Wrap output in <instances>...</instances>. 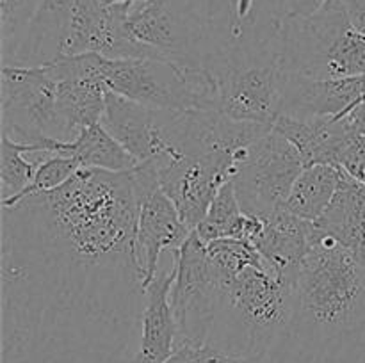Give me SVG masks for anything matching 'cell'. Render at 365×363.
Wrapping results in <instances>:
<instances>
[{"label": "cell", "mask_w": 365, "mask_h": 363, "mask_svg": "<svg viewBox=\"0 0 365 363\" xmlns=\"http://www.w3.org/2000/svg\"><path fill=\"white\" fill-rule=\"evenodd\" d=\"M134 169H78L2 206L4 363H123L146 288Z\"/></svg>", "instance_id": "6da1fadb"}, {"label": "cell", "mask_w": 365, "mask_h": 363, "mask_svg": "<svg viewBox=\"0 0 365 363\" xmlns=\"http://www.w3.org/2000/svg\"><path fill=\"white\" fill-rule=\"evenodd\" d=\"M294 285L269 267H248L225 281L207 344L269 362L291 322Z\"/></svg>", "instance_id": "7a4b0ae2"}, {"label": "cell", "mask_w": 365, "mask_h": 363, "mask_svg": "<svg viewBox=\"0 0 365 363\" xmlns=\"http://www.w3.org/2000/svg\"><path fill=\"white\" fill-rule=\"evenodd\" d=\"M282 16L246 27L241 39L214 57L205 70L212 77L217 110L235 121L273 127L280 116L285 71L278 56Z\"/></svg>", "instance_id": "3957f363"}, {"label": "cell", "mask_w": 365, "mask_h": 363, "mask_svg": "<svg viewBox=\"0 0 365 363\" xmlns=\"http://www.w3.org/2000/svg\"><path fill=\"white\" fill-rule=\"evenodd\" d=\"M278 56L285 73L312 78L364 77L365 36L351 25L342 0H328L309 16H282Z\"/></svg>", "instance_id": "277c9868"}, {"label": "cell", "mask_w": 365, "mask_h": 363, "mask_svg": "<svg viewBox=\"0 0 365 363\" xmlns=\"http://www.w3.org/2000/svg\"><path fill=\"white\" fill-rule=\"evenodd\" d=\"M110 93L163 110H217V95L207 70H195L164 57H102Z\"/></svg>", "instance_id": "5b68a950"}, {"label": "cell", "mask_w": 365, "mask_h": 363, "mask_svg": "<svg viewBox=\"0 0 365 363\" xmlns=\"http://www.w3.org/2000/svg\"><path fill=\"white\" fill-rule=\"evenodd\" d=\"M0 73L2 134L24 144L29 155H46L50 139L64 141L57 110V78L52 66L4 64Z\"/></svg>", "instance_id": "8992f818"}, {"label": "cell", "mask_w": 365, "mask_h": 363, "mask_svg": "<svg viewBox=\"0 0 365 363\" xmlns=\"http://www.w3.org/2000/svg\"><path fill=\"white\" fill-rule=\"evenodd\" d=\"M303 167L294 144L274 127L267 130L239 152L232 182L242 210L264 219L284 209Z\"/></svg>", "instance_id": "52a82bcc"}, {"label": "cell", "mask_w": 365, "mask_h": 363, "mask_svg": "<svg viewBox=\"0 0 365 363\" xmlns=\"http://www.w3.org/2000/svg\"><path fill=\"white\" fill-rule=\"evenodd\" d=\"M170 301L178 327V344H207L223 295L225 280L207 255V246L192 231L175 253Z\"/></svg>", "instance_id": "ba28073f"}, {"label": "cell", "mask_w": 365, "mask_h": 363, "mask_svg": "<svg viewBox=\"0 0 365 363\" xmlns=\"http://www.w3.org/2000/svg\"><path fill=\"white\" fill-rule=\"evenodd\" d=\"M237 159L239 153L234 152H210L171 160H152L159 173L160 189L173 201L191 231L207 216L220 189L234 178Z\"/></svg>", "instance_id": "9c48e42d"}, {"label": "cell", "mask_w": 365, "mask_h": 363, "mask_svg": "<svg viewBox=\"0 0 365 363\" xmlns=\"http://www.w3.org/2000/svg\"><path fill=\"white\" fill-rule=\"evenodd\" d=\"M57 78V110L64 141L102 121L109 88L102 73V56L82 53L50 63Z\"/></svg>", "instance_id": "30bf717a"}, {"label": "cell", "mask_w": 365, "mask_h": 363, "mask_svg": "<svg viewBox=\"0 0 365 363\" xmlns=\"http://www.w3.org/2000/svg\"><path fill=\"white\" fill-rule=\"evenodd\" d=\"M192 231L185 226L160 185L139 191V214L135 224V253L143 269L145 288L157 278L163 251H178Z\"/></svg>", "instance_id": "8fae6325"}, {"label": "cell", "mask_w": 365, "mask_h": 363, "mask_svg": "<svg viewBox=\"0 0 365 363\" xmlns=\"http://www.w3.org/2000/svg\"><path fill=\"white\" fill-rule=\"evenodd\" d=\"M365 96L364 77L312 78L285 73L282 85L280 116L342 117Z\"/></svg>", "instance_id": "7c38bea8"}, {"label": "cell", "mask_w": 365, "mask_h": 363, "mask_svg": "<svg viewBox=\"0 0 365 363\" xmlns=\"http://www.w3.org/2000/svg\"><path fill=\"white\" fill-rule=\"evenodd\" d=\"M168 114L170 110L152 109L109 91L100 123L143 164L163 153V130Z\"/></svg>", "instance_id": "4fadbf2b"}, {"label": "cell", "mask_w": 365, "mask_h": 363, "mask_svg": "<svg viewBox=\"0 0 365 363\" xmlns=\"http://www.w3.org/2000/svg\"><path fill=\"white\" fill-rule=\"evenodd\" d=\"M260 221L262 228L252 238V244L274 274L296 281L299 267L316 241V224L285 209L277 210Z\"/></svg>", "instance_id": "5bb4252c"}, {"label": "cell", "mask_w": 365, "mask_h": 363, "mask_svg": "<svg viewBox=\"0 0 365 363\" xmlns=\"http://www.w3.org/2000/svg\"><path fill=\"white\" fill-rule=\"evenodd\" d=\"M175 270L157 274L146 287L141 331L134 352L123 363H168L178 344V327L171 308L170 292Z\"/></svg>", "instance_id": "9a60e30c"}, {"label": "cell", "mask_w": 365, "mask_h": 363, "mask_svg": "<svg viewBox=\"0 0 365 363\" xmlns=\"http://www.w3.org/2000/svg\"><path fill=\"white\" fill-rule=\"evenodd\" d=\"M70 23L71 0H43L6 64L45 66L64 59L70 41Z\"/></svg>", "instance_id": "2e32d148"}, {"label": "cell", "mask_w": 365, "mask_h": 363, "mask_svg": "<svg viewBox=\"0 0 365 363\" xmlns=\"http://www.w3.org/2000/svg\"><path fill=\"white\" fill-rule=\"evenodd\" d=\"M314 224L365 265V185L362 182L346 169L342 171L334 199Z\"/></svg>", "instance_id": "e0dca14e"}, {"label": "cell", "mask_w": 365, "mask_h": 363, "mask_svg": "<svg viewBox=\"0 0 365 363\" xmlns=\"http://www.w3.org/2000/svg\"><path fill=\"white\" fill-rule=\"evenodd\" d=\"M294 144L305 166L312 164H341L342 153L356 137L346 130L341 117H298L278 116L273 125Z\"/></svg>", "instance_id": "ac0fdd59"}, {"label": "cell", "mask_w": 365, "mask_h": 363, "mask_svg": "<svg viewBox=\"0 0 365 363\" xmlns=\"http://www.w3.org/2000/svg\"><path fill=\"white\" fill-rule=\"evenodd\" d=\"M53 155L73 157L81 164V169H102L113 173L130 171L139 164L102 123L82 128L70 142L57 141Z\"/></svg>", "instance_id": "d6986e66"}, {"label": "cell", "mask_w": 365, "mask_h": 363, "mask_svg": "<svg viewBox=\"0 0 365 363\" xmlns=\"http://www.w3.org/2000/svg\"><path fill=\"white\" fill-rule=\"evenodd\" d=\"M341 164H312L305 166L296 178L284 209L302 219L316 223L334 199L341 184Z\"/></svg>", "instance_id": "ffe728a7"}, {"label": "cell", "mask_w": 365, "mask_h": 363, "mask_svg": "<svg viewBox=\"0 0 365 363\" xmlns=\"http://www.w3.org/2000/svg\"><path fill=\"white\" fill-rule=\"evenodd\" d=\"M260 228H262V221L242 210L235 194L234 182L230 180L220 189L207 210V216L195 231L205 244L217 238H242V241L252 242Z\"/></svg>", "instance_id": "44dd1931"}, {"label": "cell", "mask_w": 365, "mask_h": 363, "mask_svg": "<svg viewBox=\"0 0 365 363\" xmlns=\"http://www.w3.org/2000/svg\"><path fill=\"white\" fill-rule=\"evenodd\" d=\"M27 149L20 142L11 141L2 134L0 146V198L2 201L20 196L31 185L34 178L38 160H29L25 157Z\"/></svg>", "instance_id": "7402d4cb"}, {"label": "cell", "mask_w": 365, "mask_h": 363, "mask_svg": "<svg viewBox=\"0 0 365 363\" xmlns=\"http://www.w3.org/2000/svg\"><path fill=\"white\" fill-rule=\"evenodd\" d=\"M207 255L225 281L232 280L248 267H269L255 246L242 238H217L207 242Z\"/></svg>", "instance_id": "603a6c76"}, {"label": "cell", "mask_w": 365, "mask_h": 363, "mask_svg": "<svg viewBox=\"0 0 365 363\" xmlns=\"http://www.w3.org/2000/svg\"><path fill=\"white\" fill-rule=\"evenodd\" d=\"M81 169V164L77 159L68 155H46L38 160V167H36L34 178H32L31 185L21 192L20 196L13 199L2 201V206L13 205V203L20 201V199L27 198V196L38 194V192H48L53 189H59L61 185L66 184L77 171Z\"/></svg>", "instance_id": "cb8c5ba5"}, {"label": "cell", "mask_w": 365, "mask_h": 363, "mask_svg": "<svg viewBox=\"0 0 365 363\" xmlns=\"http://www.w3.org/2000/svg\"><path fill=\"white\" fill-rule=\"evenodd\" d=\"M43 0H0V32H2V64L9 63Z\"/></svg>", "instance_id": "d4e9b609"}, {"label": "cell", "mask_w": 365, "mask_h": 363, "mask_svg": "<svg viewBox=\"0 0 365 363\" xmlns=\"http://www.w3.org/2000/svg\"><path fill=\"white\" fill-rule=\"evenodd\" d=\"M168 363H269L262 358H250V356H237L214 347L210 344H189L182 342L177 344V349L168 359Z\"/></svg>", "instance_id": "484cf974"}, {"label": "cell", "mask_w": 365, "mask_h": 363, "mask_svg": "<svg viewBox=\"0 0 365 363\" xmlns=\"http://www.w3.org/2000/svg\"><path fill=\"white\" fill-rule=\"evenodd\" d=\"M353 27L365 36V0H342Z\"/></svg>", "instance_id": "4316f807"}, {"label": "cell", "mask_w": 365, "mask_h": 363, "mask_svg": "<svg viewBox=\"0 0 365 363\" xmlns=\"http://www.w3.org/2000/svg\"><path fill=\"white\" fill-rule=\"evenodd\" d=\"M328 0H291L285 14L289 16H309L327 4Z\"/></svg>", "instance_id": "83f0119b"}, {"label": "cell", "mask_w": 365, "mask_h": 363, "mask_svg": "<svg viewBox=\"0 0 365 363\" xmlns=\"http://www.w3.org/2000/svg\"><path fill=\"white\" fill-rule=\"evenodd\" d=\"M102 2L107 4V6H113V4H128V6H134V4L152 2V0H102Z\"/></svg>", "instance_id": "f1b7e54d"}]
</instances>
